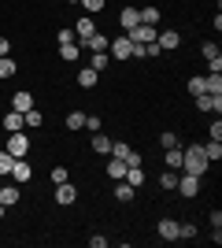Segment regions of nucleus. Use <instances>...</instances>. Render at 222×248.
Here are the masks:
<instances>
[{
	"label": "nucleus",
	"instance_id": "a19ab883",
	"mask_svg": "<svg viewBox=\"0 0 222 248\" xmlns=\"http://www.w3.org/2000/svg\"><path fill=\"white\" fill-rule=\"evenodd\" d=\"M0 56H11V41L8 37H0Z\"/></svg>",
	"mask_w": 222,
	"mask_h": 248
},
{
	"label": "nucleus",
	"instance_id": "4468645a",
	"mask_svg": "<svg viewBox=\"0 0 222 248\" xmlns=\"http://www.w3.org/2000/svg\"><path fill=\"white\" fill-rule=\"evenodd\" d=\"M11 178H15V186L30 182V163H26V159H15V167H11Z\"/></svg>",
	"mask_w": 222,
	"mask_h": 248
},
{
	"label": "nucleus",
	"instance_id": "f03ea898",
	"mask_svg": "<svg viewBox=\"0 0 222 248\" xmlns=\"http://www.w3.org/2000/svg\"><path fill=\"white\" fill-rule=\"evenodd\" d=\"M107 56L111 60H133V41H130L126 33L115 37V41H107Z\"/></svg>",
	"mask_w": 222,
	"mask_h": 248
},
{
	"label": "nucleus",
	"instance_id": "7ed1b4c3",
	"mask_svg": "<svg viewBox=\"0 0 222 248\" xmlns=\"http://www.w3.org/2000/svg\"><path fill=\"white\" fill-rule=\"evenodd\" d=\"M8 152L15 155V159H26V155H30V137L22 134V130L8 134Z\"/></svg>",
	"mask_w": 222,
	"mask_h": 248
},
{
	"label": "nucleus",
	"instance_id": "4be33fe9",
	"mask_svg": "<svg viewBox=\"0 0 222 248\" xmlns=\"http://www.w3.org/2000/svg\"><path fill=\"white\" fill-rule=\"evenodd\" d=\"M107 63H111V56H107V52H93V56H89V67H93V71H96V74L104 71Z\"/></svg>",
	"mask_w": 222,
	"mask_h": 248
},
{
	"label": "nucleus",
	"instance_id": "20e7f679",
	"mask_svg": "<svg viewBox=\"0 0 222 248\" xmlns=\"http://www.w3.org/2000/svg\"><path fill=\"white\" fill-rule=\"evenodd\" d=\"M156 26H148V22H137V26H133V30H126V37L133 45H148V41H156Z\"/></svg>",
	"mask_w": 222,
	"mask_h": 248
},
{
	"label": "nucleus",
	"instance_id": "6e6552de",
	"mask_svg": "<svg viewBox=\"0 0 222 248\" xmlns=\"http://www.w3.org/2000/svg\"><path fill=\"white\" fill-rule=\"evenodd\" d=\"M200 52H204V60H207V67H211V71H222V52H219V45L204 41Z\"/></svg>",
	"mask_w": 222,
	"mask_h": 248
},
{
	"label": "nucleus",
	"instance_id": "c85d7f7f",
	"mask_svg": "<svg viewBox=\"0 0 222 248\" xmlns=\"http://www.w3.org/2000/svg\"><path fill=\"white\" fill-rule=\"evenodd\" d=\"M137 15H141V22H148V26H156V22H159V11L156 8H137Z\"/></svg>",
	"mask_w": 222,
	"mask_h": 248
},
{
	"label": "nucleus",
	"instance_id": "1a4fd4ad",
	"mask_svg": "<svg viewBox=\"0 0 222 248\" xmlns=\"http://www.w3.org/2000/svg\"><path fill=\"white\" fill-rule=\"evenodd\" d=\"M74 200H78V189H74L71 182H63V186H56V204H59V207H71Z\"/></svg>",
	"mask_w": 222,
	"mask_h": 248
},
{
	"label": "nucleus",
	"instance_id": "bb28decb",
	"mask_svg": "<svg viewBox=\"0 0 222 248\" xmlns=\"http://www.w3.org/2000/svg\"><path fill=\"white\" fill-rule=\"evenodd\" d=\"M67 130H85V111H71L67 115Z\"/></svg>",
	"mask_w": 222,
	"mask_h": 248
},
{
	"label": "nucleus",
	"instance_id": "5701e85b",
	"mask_svg": "<svg viewBox=\"0 0 222 248\" xmlns=\"http://www.w3.org/2000/svg\"><path fill=\"white\" fill-rule=\"evenodd\" d=\"M22 123L30 126V130H37V126H41V123H44V119H41V111H37V104H33L30 111H22Z\"/></svg>",
	"mask_w": 222,
	"mask_h": 248
},
{
	"label": "nucleus",
	"instance_id": "c9c22d12",
	"mask_svg": "<svg viewBox=\"0 0 222 248\" xmlns=\"http://www.w3.org/2000/svg\"><path fill=\"white\" fill-rule=\"evenodd\" d=\"M85 130H93V134H96V130H100V119H96V115H85Z\"/></svg>",
	"mask_w": 222,
	"mask_h": 248
},
{
	"label": "nucleus",
	"instance_id": "b1692460",
	"mask_svg": "<svg viewBox=\"0 0 222 248\" xmlns=\"http://www.w3.org/2000/svg\"><path fill=\"white\" fill-rule=\"evenodd\" d=\"M133 193H137V189L130 186V182H118V186H115V197L122 200V204H130V200H133Z\"/></svg>",
	"mask_w": 222,
	"mask_h": 248
},
{
	"label": "nucleus",
	"instance_id": "f704fd0d",
	"mask_svg": "<svg viewBox=\"0 0 222 248\" xmlns=\"http://www.w3.org/2000/svg\"><path fill=\"white\" fill-rule=\"evenodd\" d=\"M63 182H67V170H63V167H56V170H52V186H63Z\"/></svg>",
	"mask_w": 222,
	"mask_h": 248
},
{
	"label": "nucleus",
	"instance_id": "37998d69",
	"mask_svg": "<svg viewBox=\"0 0 222 248\" xmlns=\"http://www.w3.org/2000/svg\"><path fill=\"white\" fill-rule=\"evenodd\" d=\"M67 4H78V0H67Z\"/></svg>",
	"mask_w": 222,
	"mask_h": 248
},
{
	"label": "nucleus",
	"instance_id": "393cba45",
	"mask_svg": "<svg viewBox=\"0 0 222 248\" xmlns=\"http://www.w3.org/2000/svg\"><path fill=\"white\" fill-rule=\"evenodd\" d=\"M11 167H15V155H11L8 148H0V178L11 174Z\"/></svg>",
	"mask_w": 222,
	"mask_h": 248
},
{
	"label": "nucleus",
	"instance_id": "e433bc0d",
	"mask_svg": "<svg viewBox=\"0 0 222 248\" xmlns=\"http://www.w3.org/2000/svg\"><path fill=\"white\" fill-rule=\"evenodd\" d=\"M56 41H59V45H67V41H74V30H59V33H56Z\"/></svg>",
	"mask_w": 222,
	"mask_h": 248
},
{
	"label": "nucleus",
	"instance_id": "39448f33",
	"mask_svg": "<svg viewBox=\"0 0 222 248\" xmlns=\"http://www.w3.org/2000/svg\"><path fill=\"white\" fill-rule=\"evenodd\" d=\"M196 108H200V111L204 115H219L222 111V93H200V96H196Z\"/></svg>",
	"mask_w": 222,
	"mask_h": 248
},
{
	"label": "nucleus",
	"instance_id": "4c0bfd02",
	"mask_svg": "<svg viewBox=\"0 0 222 248\" xmlns=\"http://www.w3.org/2000/svg\"><path fill=\"white\" fill-rule=\"evenodd\" d=\"M107 245V237H100V233H93V237H89V248H104Z\"/></svg>",
	"mask_w": 222,
	"mask_h": 248
},
{
	"label": "nucleus",
	"instance_id": "423d86ee",
	"mask_svg": "<svg viewBox=\"0 0 222 248\" xmlns=\"http://www.w3.org/2000/svg\"><path fill=\"white\" fill-rule=\"evenodd\" d=\"M181 197H196L200 193V178L196 174H178V186H174Z\"/></svg>",
	"mask_w": 222,
	"mask_h": 248
},
{
	"label": "nucleus",
	"instance_id": "a211bd4d",
	"mask_svg": "<svg viewBox=\"0 0 222 248\" xmlns=\"http://www.w3.org/2000/svg\"><path fill=\"white\" fill-rule=\"evenodd\" d=\"M118 22H122V26H126V30H133V26H137V22H141L137 8H122V15H118Z\"/></svg>",
	"mask_w": 222,
	"mask_h": 248
},
{
	"label": "nucleus",
	"instance_id": "dca6fc26",
	"mask_svg": "<svg viewBox=\"0 0 222 248\" xmlns=\"http://www.w3.org/2000/svg\"><path fill=\"white\" fill-rule=\"evenodd\" d=\"M96 78H100V74H96L93 67H82V71H78V85H82V89H96Z\"/></svg>",
	"mask_w": 222,
	"mask_h": 248
},
{
	"label": "nucleus",
	"instance_id": "79ce46f5",
	"mask_svg": "<svg viewBox=\"0 0 222 248\" xmlns=\"http://www.w3.org/2000/svg\"><path fill=\"white\" fill-rule=\"evenodd\" d=\"M4 211H8V207H4V204H0V218H4Z\"/></svg>",
	"mask_w": 222,
	"mask_h": 248
},
{
	"label": "nucleus",
	"instance_id": "58836bf2",
	"mask_svg": "<svg viewBox=\"0 0 222 248\" xmlns=\"http://www.w3.org/2000/svg\"><path fill=\"white\" fill-rule=\"evenodd\" d=\"M211 141H222V123H219V119L211 123Z\"/></svg>",
	"mask_w": 222,
	"mask_h": 248
},
{
	"label": "nucleus",
	"instance_id": "0eeeda50",
	"mask_svg": "<svg viewBox=\"0 0 222 248\" xmlns=\"http://www.w3.org/2000/svg\"><path fill=\"white\" fill-rule=\"evenodd\" d=\"M156 45H159L163 52H174V48L181 45V33H178V30H159V33H156Z\"/></svg>",
	"mask_w": 222,
	"mask_h": 248
},
{
	"label": "nucleus",
	"instance_id": "7c9ffc66",
	"mask_svg": "<svg viewBox=\"0 0 222 248\" xmlns=\"http://www.w3.org/2000/svg\"><path fill=\"white\" fill-rule=\"evenodd\" d=\"M11 74H15V60L0 56V78H11Z\"/></svg>",
	"mask_w": 222,
	"mask_h": 248
},
{
	"label": "nucleus",
	"instance_id": "9d476101",
	"mask_svg": "<svg viewBox=\"0 0 222 248\" xmlns=\"http://www.w3.org/2000/svg\"><path fill=\"white\" fill-rule=\"evenodd\" d=\"M156 233H159L163 241H178V222H174V218H159Z\"/></svg>",
	"mask_w": 222,
	"mask_h": 248
},
{
	"label": "nucleus",
	"instance_id": "72a5a7b5",
	"mask_svg": "<svg viewBox=\"0 0 222 248\" xmlns=\"http://www.w3.org/2000/svg\"><path fill=\"white\" fill-rule=\"evenodd\" d=\"M189 93H192V96L204 93V78H189Z\"/></svg>",
	"mask_w": 222,
	"mask_h": 248
},
{
	"label": "nucleus",
	"instance_id": "6ab92c4d",
	"mask_svg": "<svg viewBox=\"0 0 222 248\" xmlns=\"http://www.w3.org/2000/svg\"><path fill=\"white\" fill-rule=\"evenodd\" d=\"M93 148H96V155H107V152H111V137H104L100 130H96V134H93Z\"/></svg>",
	"mask_w": 222,
	"mask_h": 248
},
{
	"label": "nucleus",
	"instance_id": "aec40b11",
	"mask_svg": "<svg viewBox=\"0 0 222 248\" xmlns=\"http://www.w3.org/2000/svg\"><path fill=\"white\" fill-rule=\"evenodd\" d=\"M204 155H207V163H219L222 159V141H207V145H204Z\"/></svg>",
	"mask_w": 222,
	"mask_h": 248
},
{
	"label": "nucleus",
	"instance_id": "2eb2a0df",
	"mask_svg": "<svg viewBox=\"0 0 222 248\" xmlns=\"http://www.w3.org/2000/svg\"><path fill=\"white\" fill-rule=\"evenodd\" d=\"M0 123H4V130H8V134H15V130H22V126H26V123H22V115L15 111V108H11V111L4 115V119H0Z\"/></svg>",
	"mask_w": 222,
	"mask_h": 248
},
{
	"label": "nucleus",
	"instance_id": "ea45409f",
	"mask_svg": "<svg viewBox=\"0 0 222 248\" xmlns=\"http://www.w3.org/2000/svg\"><path fill=\"white\" fill-rule=\"evenodd\" d=\"M211 226H215V230H222V211H219V207L211 211Z\"/></svg>",
	"mask_w": 222,
	"mask_h": 248
},
{
	"label": "nucleus",
	"instance_id": "f3484780",
	"mask_svg": "<svg viewBox=\"0 0 222 248\" xmlns=\"http://www.w3.org/2000/svg\"><path fill=\"white\" fill-rule=\"evenodd\" d=\"M59 56H63L67 63H74L78 56H82V45H78V41H67V45H59Z\"/></svg>",
	"mask_w": 222,
	"mask_h": 248
},
{
	"label": "nucleus",
	"instance_id": "f8f14e48",
	"mask_svg": "<svg viewBox=\"0 0 222 248\" xmlns=\"http://www.w3.org/2000/svg\"><path fill=\"white\" fill-rule=\"evenodd\" d=\"M11 108H15V111H30V108H33V93H30V89H19V93H15V100H11Z\"/></svg>",
	"mask_w": 222,
	"mask_h": 248
},
{
	"label": "nucleus",
	"instance_id": "412c9836",
	"mask_svg": "<svg viewBox=\"0 0 222 248\" xmlns=\"http://www.w3.org/2000/svg\"><path fill=\"white\" fill-rule=\"evenodd\" d=\"M107 178H126V163L111 155V159H107Z\"/></svg>",
	"mask_w": 222,
	"mask_h": 248
},
{
	"label": "nucleus",
	"instance_id": "a878e982",
	"mask_svg": "<svg viewBox=\"0 0 222 248\" xmlns=\"http://www.w3.org/2000/svg\"><path fill=\"white\" fill-rule=\"evenodd\" d=\"M126 182H130L133 189L145 186V170H141V167H126Z\"/></svg>",
	"mask_w": 222,
	"mask_h": 248
},
{
	"label": "nucleus",
	"instance_id": "473e14b6",
	"mask_svg": "<svg viewBox=\"0 0 222 248\" xmlns=\"http://www.w3.org/2000/svg\"><path fill=\"white\" fill-rule=\"evenodd\" d=\"M78 4H82V8L89 11V15H93V11H100V8H104V0H78Z\"/></svg>",
	"mask_w": 222,
	"mask_h": 248
},
{
	"label": "nucleus",
	"instance_id": "c756f323",
	"mask_svg": "<svg viewBox=\"0 0 222 248\" xmlns=\"http://www.w3.org/2000/svg\"><path fill=\"white\" fill-rule=\"evenodd\" d=\"M159 186H163V189H174V186H178V170H163V174H159Z\"/></svg>",
	"mask_w": 222,
	"mask_h": 248
},
{
	"label": "nucleus",
	"instance_id": "cd10ccee",
	"mask_svg": "<svg viewBox=\"0 0 222 248\" xmlns=\"http://www.w3.org/2000/svg\"><path fill=\"white\" fill-rule=\"evenodd\" d=\"M167 170H181V148H167Z\"/></svg>",
	"mask_w": 222,
	"mask_h": 248
},
{
	"label": "nucleus",
	"instance_id": "f257e3e1",
	"mask_svg": "<svg viewBox=\"0 0 222 248\" xmlns=\"http://www.w3.org/2000/svg\"><path fill=\"white\" fill-rule=\"evenodd\" d=\"M207 155H204V145H189L185 152H181V170L185 174H196V178H204L207 174Z\"/></svg>",
	"mask_w": 222,
	"mask_h": 248
},
{
	"label": "nucleus",
	"instance_id": "ddd939ff",
	"mask_svg": "<svg viewBox=\"0 0 222 248\" xmlns=\"http://www.w3.org/2000/svg\"><path fill=\"white\" fill-rule=\"evenodd\" d=\"M19 197H22L19 186H0V204H4V207H15V204H19Z\"/></svg>",
	"mask_w": 222,
	"mask_h": 248
},
{
	"label": "nucleus",
	"instance_id": "2f4dec72",
	"mask_svg": "<svg viewBox=\"0 0 222 248\" xmlns=\"http://www.w3.org/2000/svg\"><path fill=\"white\" fill-rule=\"evenodd\" d=\"M159 145H163V148H178V134L163 130V134H159Z\"/></svg>",
	"mask_w": 222,
	"mask_h": 248
},
{
	"label": "nucleus",
	"instance_id": "9b49d317",
	"mask_svg": "<svg viewBox=\"0 0 222 248\" xmlns=\"http://www.w3.org/2000/svg\"><path fill=\"white\" fill-rule=\"evenodd\" d=\"M96 33V22L85 15V19H78V26H74V41H85V37H93Z\"/></svg>",
	"mask_w": 222,
	"mask_h": 248
}]
</instances>
